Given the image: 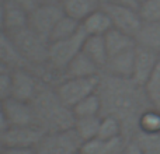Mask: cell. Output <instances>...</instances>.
I'll use <instances>...</instances> for the list:
<instances>
[{
  "label": "cell",
  "instance_id": "cell-24",
  "mask_svg": "<svg viewBox=\"0 0 160 154\" xmlns=\"http://www.w3.org/2000/svg\"><path fill=\"white\" fill-rule=\"evenodd\" d=\"M75 118H88V116H101V99L98 93L86 97L72 108Z\"/></svg>",
  "mask_w": 160,
  "mask_h": 154
},
{
  "label": "cell",
  "instance_id": "cell-16",
  "mask_svg": "<svg viewBox=\"0 0 160 154\" xmlns=\"http://www.w3.org/2000/svg\"><path fill=\"white\" fill-rule=\"evenodd\" d=\"M135 42L138 46L148 48L160 53V21L143 22L135 34Z\"/></svg>",
  "mask_w": 160,
  "mask_h": 154
},
{
  "label": "cell",
  "instance_id": "cell-13",
  "mask_svg": "<svg viewBox=\"0 0 160 154\" xmlns=\"http://www.w3.org/2000/svg\"><path fill=\"white\" fill-rule=\"evenodd\" d=\"M80 27L86 36H104L112 28V22L102 7H100L98 10L90 13L84 20H82Z\"/></svg>",
  "mask_w": 160,
  "mask_h": 154
},
{
  "label": "cell",
  "instance_id": "cell-18",
  "mask_svg": "<svg viewBox=\"0 0 160 154\" xmlns=\"http://www.w3.org/2000/svg\"><path fill=\"white\" fill-rule=\"evenodd\" d=\"M0 63L7 66L10 70L17 67H28L16 49L10 35L3 30H0Z\"/></svg>",
  "mask_w": 160,
  "mask_h": 154
},
{
  "label": "cell",
  "instance_id": "cell-17",
  "mask_svg": "<svg viewBox=\"0 0 160 154\" xmlns=\"http://www.w3.org/2000/svg\"><path fill=\"white\" fill-rule=\"evenodd\" d=\"M104 41H105V46H107V52H108V58L114 55L122 53L125 51L133 49L136 46L135 38L132 35L122 32L119 30L111 28L107 34L104 35Z\"/></svg>",
  "mask_w": 160,
  "mask_h": 154
},
{
  "label": "cell",
  "instance_id": "cell-19",
  "mask_svg": "<svg viewBox=\"0 0 160 154\" xmlns=\"http://www.w3.org/2000/svg\"><path fill=\"white\" fill-rule=\"evenodd\" d=\"M82 52L87 58H90L102 72L108 60V52L107 46H105L104 36H86L84 42H83Z\"/></svg>",
  "mask_w": 160,
  "mask_h": 154
},
{
  "label": "cell",
  "instance_id": "cell-8",
  "mask_svg": "<svg viewBox=\"0 0 160 154\" xmlns=\"http://www.w3.org/2000/svg\"><path fill=\"white\" fill-rule=\"evenodd\" d=\"M101 7L110 17L112 28L135 36V34L142 25V18L139 16L138 8L114 4H101Z\"/></svg>",
  "mask_w": 160,
  "mask_h": 154
},
{
  "label": "cell",
  "instance_id": "cell-14",
  "mask_svg": "<svg viewBox=\"0 0 160 154\" xmlns=\"http://www.w3.org/2000/svg\"><path fill=\"white\" fill-rule=\"evenodd\" d=\"M101 75V69L91 60L90 58L80 52L72 59L69 65L65 67L62 79H75V77H93Z\"/></svg>",
  "mask_w": 160,
  "mask_h": 154
},
{
  "label": "cell",
  "instance_id": "cell-9",
  "mask_svg": "<svg viewBox=\"0 0 160 154\" xmlns=\"http://www.w3.org/2000/svg\"><path fill=\"white\" fill-rule=\"evenodd\" d=\"M45 132L35 125L30 126H10L3 136L0 143L3 147H24V149H35L37 144L44 137Z\"/></svg>",
  "mask_w": 160,
  "mask_h": 154
},
{
  "label": "cell",
  "instance_id": "cell-15",
  "mask_svg": "<svg viewBox=\"0 0 160 154\" xmlns=\"http://www.w3.org/2000/svg\"><path fill=\"white\" fill-rule=\"evenodd\" d=\"M127 139L118 137L114 140H102L100 137H94L91 140L83 142L79 152L82 154H119L124 150Z\"/></svg>",
  "mask_w": 160,
  "mask_h": 154
},
{
  "label": "cell",
  "instance_id": "cell-4",
  "mask_svg": "<svg viewBox=\"0 0 160 154\" xmlns=\"http://www.w3.org/2000/svg\"><path fill=\"white\" fill-rule=\"evenodd\" d=\"M100 85V75L93 77H75V79H62L53 87L66 107L73 108L78 102L86 97L97 93Z\"/></svg>",
  "mask_w": 160,
  "mask_h": 154
},
{
  "label": "cell",
  "instance_id": "cell-23",
  "mask_svg": "<svg viewBox=\"0 0 160 154\" xmlns=\"http://www.w3.org/2000/svg\"><path fill=\"white\" fill-rule=\"evenodd\" d=\"M101 116H88V118H76L75 125H73V130L79 139L83 142L91 140V139L97 137L98 135V128Z\"/></svg>",
  "mask_w": 160,
  "mask_h": 154
},
{
  "label": "cell",
  "instance_id": "cell-33",
  "mask_svg": "<svg viewBox=\"0 0 160 154\" xmlns=\"http://www.w3.org/2000/svg\"><path fill=\"white\" fill-rule=\"evenodd\" d=\"M3 154H35V149H24V147H4Z\"/></svg>",
  "mask_w": 160,
  "mask_h": 154
},
{
  "label": "cell",
  "instance_id": "cell-25",
  "mask_svg": "<svg viewBox=\"0 0 160 154\" xmlns=\"http://www.w3.org/2000/svg\"><path fill=\"white\" fill-rule=\"evenodd\" d=\"M97 137L102 139V140H114V139H118V137H124L122 123L115 116L102 115L101 121H100V128H98V135H97Z\"/></svg>",
  "mask_w": 160,
  "mask_h": 154
},
{
  "label": "cell",
  "instance_id": "cell-11",
  "mask_svg": "<svg viewBox=\"0 0 160 154\" xmlns=\"http://www.w3.org/2000/svg\"><path fill=\"white\" fill-rule=\"evenodd\" d=\"M160 60V53L148 48H142L136 45L135 48V63H133L132 81L139 87H143L149 80L152 72Z\"/></svg>",
  "mask_w": 160,
  "mask_h": 154
},
{
  "label": "cell",
  "instance_id": "cell-28",
  "mask_svg": "<svg viewBox=\"0 0 160 154\" xmlns=\"http://www.w3.org/2000/svg\"><path fill=\"white\" fill-rule=\"evenodd\" d=\"M138 11L143 22L160 21V0H143L139 3Z\"/></svg>",
  "mask_w": 160,
  "mask_h": 154
},
{
  "label": "cell",
  "instance_id": "cell-35",
  "mask_svg": "<svg viewBox=\"0 0 160 154\" xmlns=\"http://www.w3.org/2000/svg\"><path fill=\"white\" fill-rule=\"evenodd\" d=\"M6 11V0H0V30H3V21H4Z\"/></svg>",
  "mask_w": 160,
  "mask_h": 154
},
{
  "label": "cell",
  "instance_id": "cell-22",
  "mask_svg": "<svg viewBox=\"0 0 160 154\" xmlns=\"http://www.w3.org/2000/svg\"><path fill=\"white\" fill-rule=\"evenodd\" d=\"M79 31H80V21L65 14L55 24V27H53L48 41L55 42V41H61V39L70 38V36H73L75 34H78Z\"/></svg>",
  "mask_w": 160,
  "mask_h": 154
},
{
  "label": "cell",
  "instance_id": "cell-7",
  "mask_svg": "<svg viewBox=\"0 0 160 154\" xmlns=\"http://www.w3.org/2000/svg\"><path fill=\"white\" fill-rule=\"evenodd\" d=\"M65 16L62 6L38 4L31 13H28V28L38 35L49 39L55 24Z\"/></svg>",
  "mask_w": 160,
  "mask_h": 154
},
{
  "label": "cell",
  "instance_id": "cell-5",
  "mask_svg": "<svg viewBox=\"0 0 160 154\" xmlns=\"http://www.w3.org/2000/svg\"><path fill=\"white\" fill-rule=\"evenodd\" d=\"M82 140L73 129L65 132L45 133L35 147V154H75L79 152Z\"/></svg>",
  "mask_w": 160,
  "mask_h": 154
},
{
  "label": "cell",
  "instance_id": "cell-38",
  "mask_svg": "<svg viewBox=\"0 0 160 154\" xmlns=\"http://www.w3.org/2000/svg\"><path fill=\"white\" fill-rule=\"evenodd\" d=\"M3 149H4V147H3V144H2V143H0V154H2V153H3Z\"/></svg>",
  "mask_w": 160,
  "mask_h": 154
},
{
  "label": "cell",
  "instance_id": "cell-20",
  "mask_svg": "<svg viewBox=\"0 0 160 154\" xmlns=\"http://www.w3.org/2000/svg\"><path fill=\"white\" fill-rule=\"evenodd\" d=\"M65 14L82 22L90 13L101 7V0H62Z\"/></svg>",
  "mask_w": 160,
  "mask_h": 154
},
{
  "label": "cell",
  "instance_id": "cell-26",
  "mask_svg": "<svg viewBox=\"0 0 160 154\" xmlns=\"http://www.w3.org/2000/svg\"><path fill=\"white\" fill-rule=\"evenodd\" d=\"M138 132L146 135H160V111L149 107L138 119Z\"/></svg>",
  "mask_w": 160,
  "mask_h": 154
},
{
  "label": "cell",
  "instance_id": "cell-31",
  "mask_svg": "<svg viewBox=\"0 0 160 154\" xmlns=\"http://www.w3.org/2000/svg\"><path fill=\"white\" fill-rule=\"evenodd\" d=\"M122 154H145V152L133 139H129V140H127V143H125Z\"/></svg>",
  "mask_w": 160,
  "mask_h": 154
},
{
  "label": "cell",
  "instance_id": "cell-6",
  "mask_svg": "<svg viewBox=\"0 0 160 154\" xmlns=\"http://www.w3.org/2000/svg\"><path fill=\"white\" fill-rule=\"evenodd\" d=\"M44 83V80L30 67L13 69L11 70V97L31 102Z\"/></svg>",
  "mask_w": 160,
  "mask_h": 154
},
{
  "label": "cell",
  "instance_id": "cell-34",
  "mask_svg": "<svg viewBox=\"0 0 160 154\" xmlns=\"http://www.w3.org/2000/svg\"><path fill=\"white\" fill-rule=\"evenodd\" d=\"M10 128V125H8V122H7V119H6V116H4V113H3V111H2V108H0V137L3 136V133L6 132V130Z\"/></svg>",
  "mask_w": 160,
  "mask_h": 154
},
{
  "label": "cell",
  "instance_id": "cell-37",
  "mask_svg": "<svg viewBox=\"0 0 160 154\" xmlns=\"http://www.w3.org/2000/svg\"><path fill=\"white\" fill-rule=\"evenodd\" d=\"M8 67L7 66H4V65L3 63H0V75H3V73H6V72H8Z\"/></svg>",
  "mask_w": 160,
  "mask_h": 154
},
{
  "label": "cell",
  "instance_id": "cell-30",
  "mask_svg": "<svg viewBox=\"0 0 160 154\" xmlns=\"http://www.w3.org/2000/svg\"><path fill=\"white\" fill-rule=\"evenodd\" d=\"M11 4H16L18 7H21L22 10H25L27 13H31L34 8L38 6V0H7Z\"/></svg>",
  "mask_w": 160,
  "mask_h": 154
},
{
  "label": "cell",
  "instance_id": "cell-32",
  "mask_svg": "<svg viewBox=\"0 0 160 154\" xmlns=\"http://www.w3.org/2000/svg\"><path fill=\"white\" fill-rule=\"evenodd\" d=\"M101 4H114V6H125V7L138 8V0H101Z\"/></svg>",
  "mask_w": 160,
  "mask_h": 154
},
{
  "label": "cell",
  "instance_id": "cell-39",
  "mask_svg": "<svg viewBox=\"0 0 160 154\" xmlns=\"http://www.w3.org/2000/svg\"><path fill=\"white\" fill-rule=\"evenodd\" d=\"M141 2H143V0H138V3H141Z\"/></svg>",
  "mask_w": 160,
  "mask_h": 154
},
{
  "label": "cell",
  "instance_id": "cell-40",
  "mask_svg": "<svg viewBox=\"0 0 160 154\" xmlns=\"http://www.w3.org/2000/svg\"><path fill=\"white\" fill-rule=\"evenodd\" d=\"M2 154H3V153H2Z\"/></svg>",
  "mask_w": 160,
  "mask_h": 154
},
{
  "label": "cell",
  "instance_id": "cell-3",
  "mask_svg": "<svg viewBox=\"0 0 160 154\" xmlns=\"http://www.w3.org/2000/svg\"><path fill=\"white\" fill-rule=\"evenodd\" d=\"M7 34L10 35L20 56L22 58V60L25 62V65L30 69L38 73L44 67H47L48 49H49V41L48 39L38 35L28 27Z\"/></svg>",
  "mask_w": 160,
  "mask_h": 154
},
{
  "label": "cell",
  "instance_id": "cell-1",
  "mask_svg": "<svg viewBox=\"0 0 160 154\" xmlns=\"http://www.w3.org/2000/svg\"><path fill=\"white\" fill-rule=\"evenodd\" d=\"M101 99V116H115L122 123L124 137L127 140L138 132V119L149 105L143 87L131 79H119L110 75H100V85L97 90Z\"/></svg>",
  "mask_w": 160,
  "mask_h": 154
},
{
  "label": "cell",
  "instance_id": "cell-36",
  "mask_svg": "<svg viewBox=\"0 0 160 154\" xmlns=\"http://www.w3.org/2000/svg\"><path fill=\"white\" fill-rule=\"evenodd\" d=\"M38 4H51V6H61L62 0H38Z\"/></svg>",
  "mask_w": 160,
  "mask_h": 154
},
{
  "label": "cell",
  "instance_id": "cell-2",
  "mask_svg": "<svg viewBox=\"0 0 160 154\" xmlns=\"http://www.w3.org/2000/svg\"><path fill=\"white\" fill-rule=\"evenodd\" d=\"M35 116V125L45 133L65 132L73 129L75 115L72 108L66 107L55 91V87L44 83L35 98L31 101Z\"/></svg>",
  "mask_w": 160,
  "mask_h": 154
},
{
  "label": "cell",
  "instance_id": "cell-21",
  "mask_svg": "<svg viewBox=\"0 0 160 154\" xmlns=\"http://www.w3.org/2000/svg\"><path fill=\"white\" fill-rule=\"evenodd\" d=\"M28 27V13L16 4H11L6 0L4 21H3V31L13 32Z\"/></svg>",
  "mask_w": 160,
  "mask_h": 154
},
{
  "label": "cell",
  "instance_id": "cell-10",
  "mask_svg": "<svg viewBox=\"0 0 160 154\" xmlns=\"http://www.w3.org/2000/svg\"><path fill=\"white\" fill-rule=\"evenodd\" d=\"M3 113L10 126H30L35 125V116L31 102L17 98H8L0 104ZM37 126V125H35Z\"/></svg>",
  "mask_w": 160,
  "mask_h": 154
},
{
  "label": "cell",
  "instance_id": "cell-29",
  "mask_svg": "<svg viewBox=\"0 0 160 154\" xmlns=\"http://www.w3.org/2000/svg\"><path fill=\"white\" fill-rule=\"evenodd\" d=\"M11 98V70L0 75V104Z\"/></svg>",
  "mask_w": 160,
  "mask_h": 154
},
{
  "label": "cell",
  "instance_id": "cell-27",
  "mask_svg": "<svg viewBox=\"0 0 160 154\" xmlns=\"http://www.w3.org/2000/svg\"><path fill=\"white\" fill-rule=\"evenodd\" d=\"M143 90L148 101H149V105L160 111V60L158 62L146 84L143 85Z\"/></svg>",
  "mask_w": 160,
  "mask_h": 154
},
{
  "label": "cell",
  "instance_id": "cell-12",
  "mask_svg": "<svg viewBox=\"0 0 160 154\" xmlns=\"http://www.w3.org/2000/svg\"><path fill=\"white\" fill-rule=\"evenodd\" d=\"M135 48L108 58L101 73H105V75H110L114 77H119V79L132 80L133 63H135Z\"/></svg>",
  "mask_w": 160,
  "mask_h": 154
}]
</instances>
